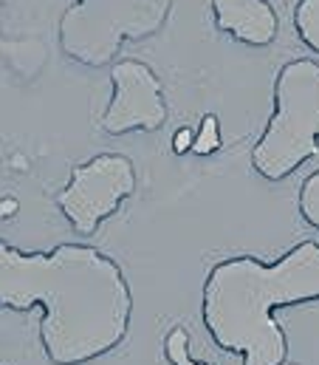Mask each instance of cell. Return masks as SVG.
<instances>
[{"label": "cell", "instance_id": "5b68a950", "mask_svg": "<svg viewBox=\"0 0 319 365\" xmlns=\"http://www.w3.org/2000/svg\"><path fill=\"white\" fill-rule=\"evenodd\" d=\"M110 102L99 119L108 136L153 133L167 122L164 88L156 71L142 60H119L110 68Z\"/></svg>", "mask_w": 319, "mask_h": 365}, {"label": "cell", "instance_id": "52a82bcc", "mask_svg": "<svg viewBox=\"0 0 319 365\" xmlns=\"http://www.w3.org/2000/svg\"><path fill=\"white\" fill-rule=\"evenodd\" d=\"M294 34L305 48L319 54V0H297L294 6Z\"/></svg>", "mask_w": 319, "mask_h": 365}, {"label": "cell", "instance_id": "30bf717a", "mask_svg": "<svg viewBox=\"0 0 319 365\" xmlns=\"http://www.w3.org/2000/svg\"><path fill=\"white\" fill-rule=\"evenodd\" d=\"M192 145H195V130H189V128H178L175 136H172V153L184 156V153L192 150Z\"/></svg>", "mask_w": 319, "mask_h": 365}, {"label": "cell", "instance_id": "7a4b0ae2", "mask_svg": "<svg viewBox=\"0 0 319 365\" xmlns=\"http://www.w3.org/2000/svg\"><path fill=\"white\" fill-rule=\"evenodd\" d=\"M297 210L319 230V168L300 184ZM303 303H319V241H300L271 264L254 255L224 258L201 286L206 334L243 365H286L288 337L277 312Z\"/></svg>", "mask_w": 319, "mask_h": 365}, {"label": "cell", "instance_id": "277c9868", "mask_svg": "<svg viewBox=\"0 0 319 365\" xmlns=\"http://www.w3.org/2000/svg\"><path fill=\"white\" fill-rule=\"evenodd\" d=\"M133 192V162L122 153H99L71 170L68 184L57 192V207L80 235H93Z\"/></svg>", "mask_w": 319, "mask_h": 365}, {"label": "cell", "instance_id": "9c48e42d", "mask_svg": "<svg viewBox=\"0 0 319 365\" xmlns=\"http://www.w3.org/2000/svg\"><path fill=\"white\" fill-rule=\"evenodd\" d=\"M221 145H224V139H221V122H218L215 113H206V116L201 119L198 130H195L192 153H198V156H212V153L221 150Z\"/></svg>", "mask_w": 319, "mask_h": 365}, {"label": "cell", "instance_id": "8992f818", "mask_svg": "<svg viewBox=\"0 0 319 365\" xmlns=\"http://www.w3.org/2000/svg\"><path fill=\"white\" fill-rule=\"evenodd\" d=\"M221 34L249 48H266L280 34V17L268 0H209Z\"/></svg>", "mask_w": 319, "mask_h": 365}, {"label": "cell", "instance_id": "3957f363", "mask_svg": "<svg viewBox=\"0 0 319 365\" xmlns=\"http://www.w3.org/2000/svg\"><path fill=\"white\" fill-rule=\"evenodd\" d=\"M319 153V63L288 60L274 77V108L251 148V170L271 184L291 179Z\"/></svg>", "mask_w": 319, "mask_h": 365}, {"label": "cell", "instance_id": "8fae6325", "mask_svg": "<svg viewBox=\"0 0 319 365\" xmlns=\"http://www.w3.org/2000/svg\"><path fill=\"white\" fill-rule=\"evenodd\" d=\"M0 159H3V142H0Z\"/></svg>", "mask_w": 319, "mask_h": 365}, {"label": "cell", "instance_id": "ba28073f", "mask_svg": "<svg viewBox=\"0 0 319 365\" xmlns=\"http://www.w3.org/2000/svg\"><path fill=\"white\" fill-rule=\"evenodd\" d=\"M164 357L169 365H212V363H201V360H192L189 354V334L184 326H175L167 331L164 337Z\"/></svg>", "mask_w": 319, "mask_h": 365}, {"label": "cell", "instance_id": "6da1fadb", "mask_svg": "<svg viewBox=\"0 0 319 365\" xmlns=\"http://www.w3.org/2000/svg\"><path fill=\"white\" fill-rule=\"evenodd\" d=\"M0 306L40 309V343L51 365H90L130 334L133 292L122 267L88 244L26 252L0 238Z\"/></svg>", "mask_w": 319, "mask_h": 365}]
</instances>
